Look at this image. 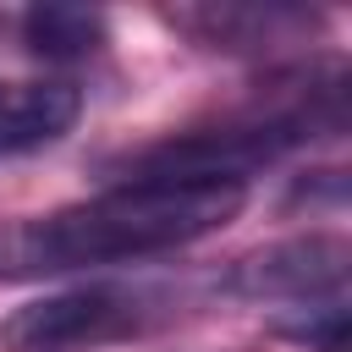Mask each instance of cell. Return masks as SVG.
Listing matches in <instances>:
<instances>
[{
  "instance_id": "6da1fadb",
  "label": "cell",
  "mask_w": 352,
  "mask_h": 352,
  "mask_svg": "<svg viewBox=\"0 0 352 352\" xmlns=\"http://www.w3.org/2000/svg\"><path fill=\"white\" fill-rule=\"evenodd\" d=\"M248 204L242 182H104L50 214L0 220V280L110 270L182 253L226 231Z\"/></svg>"
},
{
  "instance_id": "7a4b0ae2",
  "label": "cell",
  "mask_w": 352,
  "mask_h": 352,
  "mask_svg": "<svg viewBox=\"0 0 352 352\" xmlns=\"http://www.w3.org/2000/svg\"><path fill=\"white\" fill-rule=\"evenodd\" d=\"M176 314V292L148 280H82L0 319V352H99L148 336Z\"/></svg>"
},
{
  "instance_id": "3957f363",
  "label": "cell",
  "mask_w": 352,
  "mask_h": 352,
  "mask_svg": "<svg viewBox=\"0 0 352 352\" xmlns=\"http://www.w3.org/2000/svg\"><path fill=\"white\" fill-rule=\"evenodd\" d=\"M352 248L336 231L286 236L270 248H253L220 270V292L236 302H280V308H314L346 297Z\"/></svg>"
},
{
  "instance_id": "277c9868",
  "label": "cell",
  "mask_w": 352,
  "mask_h": 352,
  "mask_svg": "<svg viewBox=\"0 0 352 352\" xmlns=\"http://www.w3.org/2000/svg\"><path fill=\"white\" fill-rule=\"evenodd\" d=\"M165 22L198 50L220 55H275L280 44H308V33L319 28V16L302 6H176L165 11Z\"/></svg>"
},
{
  "instance_id": "5b68a950",
  "label": "cell",
  "mask_w": 352,
  "mask_h": 352,
  "mask_svg": "<svg viewBox=\"0 0 352 352\" xmlns=\"http://www.w3.org/2000/svg\"><path fill=\"white\" fill-rule=\"evenodd\" d=\"M77 116H82V94L66 77L0 82V160L60 143L77 126Z\"/></svg>"
},
{
  "instance_id": "8992f818",
  "label": "cell",
  "mask_w": 352,
  "mask_h": 352,
  "mask_svg": "<svg viewBox=\"0 0 352 352\" xmlns=\"http://www.w3.org/2000/svg\"><path fill=\"white\" fill-rule=\"evenodd\" d=\"M22 44L50 66H72L99 55L110 44V28H104V11H88V6H33L22 11Z\"/></svg>"
},
{
  "instance_id": "52a82bcc",
  "label": "cell",
  "mask_w": 352,
  "mask_h": 352,
  "mask_svg": "<svg viewBox=\"0 0 352 352\" xmlns=\"http://www.w3.org/2000/svg\"><path fill=\"white\" fill-rule=\"evenodd\" d=\"M275 336L292 346H308V352H346V297L292 308L286 319H275Z\"/></svg>"
}]
</instances>
